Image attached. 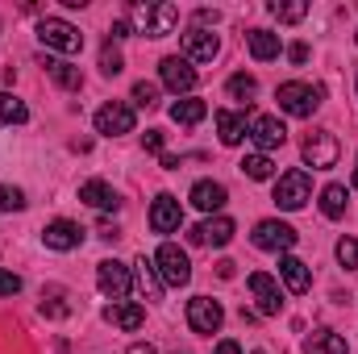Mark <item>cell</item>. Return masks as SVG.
<instances>
[{
  "label": "cell",
  "mask_w": 358,
  "mask_h": 354,
  "mask_svg": "<svg viewBox=\"0 0 358 354\" xmlns=\"http://www.w3.org/2000/svg\"><path fill=\"white\" fill-rule=\"evenodd\" d=\"M129 21H134L146 38H167V34H176V25H179V8L167 4V0H159V4L134 0V4H129Z\"/></svg>",
  "instance_id": "cell-1"
},
{
  "label": "cell",
  "mask_w": 358,
  "mask_h": 354,
  "mask_svg": "<svg viewBox=\"0 0 358 354\" xmlns=\"http://www.w3.org/2000/svg\"><path fill=\"white\" fill-rule=\"evenodd\" d=\"M283 213H296V208H304L308 200H313V179L304 167H292V171H283V176L275 179V196H271Z\"/></svg>",
  "instance_id": "cell-2"
},
{
  "label": "cell",
  "mask_w": 358,
  "mask_h": 354,
  "mask_svg": "<svg viewBox=\"0 0 358 354\" xmlns=\"http://www.w3.org/2000/svg\"><path fill=\"white\" fill-rule=\"evenodd\" d=\"M38 42H42L46 50H59V55H80L84 34H80L71 21H63V17H42V21H38Z\"/></svg>",
  "instance_id": "cell-3"
},
{
  "label": "cell",
  "mask_w": 358,
  "mask_h": 354,
  "mask_svg": "<svg viewBox=\"0 0 358 354\" xmlns=\"http://www.w3.org/2000/svg\"><path fill=\"white\" fill-rule=\"evenodd\" d=\"M321 96H325V92L317 88V84H300V80L279 84V92H275V100H279V108H283L287 117H313V113L321 108Z\"/></svg>",
  "instance_id": "cell-4"
},
{
  "label": "cell",
  "mask_w": 358,
  "mask_h": 354,
  "mask_svg": "<svg viewBox=\"0 0 358 354\" xmlns=\"http://www.w3.org/2000/svg\"><path fill=\"white\" fill-rule=\"evenodd\" d=\"M338 134L334 129H313L308 138H304V146H300V155H304V163L313 167V171H325V167H334L338 163Z\"/></svg>",
  "instance_id": "cell-5"
},
{
  "label": "cell",
  "mask_w": 358,
  "mask_h": 354,
  "mask_svg": "<svg viewBox=\"0 0 358 354\" xmlns=\"http://www.w3.org/2000/svg\"><path fill=\"white\" fill-rule=\"evenodd\" d=\"M134 125H138V117H134V108L125 100H108V104L96 108V134H104V138L134 134Z\"/></svg>",
  "instance_id": "cell-6"
},
{
  "label": "cell",
  "mask_w": 358,
  "mask_h": 354,
  "mask_svg": "<svg viewBox=\"0 0 358 354\" xmlns=\"http://www.w3.org/2000/svg\"><path fill=\"white\" fill-rule=\"evenodd\" d=\"M96 283H100V292H104L113 304H121V300L129 296V288H134V271L125 263H117V259H104V263L96 267Z\"/></svg>",
  "instance_id": "cell-7"
},
{
  "label": "cell",
  "mask_w": 358,
  "mask_h": 354,
  "mask_svg": "<svg viewBox=\"0 0 358 354\" xmlns=\"http://www.w3.org/2000/svg\"><path fill=\"white\" fill-rule=\"evenodd\" d=\"M155 267H159V279L171 283V288H183V283L192 279V263H187V255L179 250L176 242H163V246H159Z\"/></svg>",
  "instance_id": "cell-8"
},
{
  "label": "cell",
  "mask_w": 358,
  "mask_h": 354,
  "mask_svg": "<svg viewBox=\"0 0 358 354\" xmlns=\"http://www.w3.org/2000/svg\"><path fill=\"white\" fill-rule=\"evenodd\" d=\"M187 325L196 334H217L225 325V309L213 300V296H192L187 300Z\"/></svg>",
  "instance_id": "cell-9"
},
{
  "label": "cell",
  "mask_w": 358,
  "mask_h": 354,
  "mask_svg": "<svg viewBox=\"0 0 358 354\" xmlns=\"http://www.w3.org/2000/svg\"><path fill=\"white\" fill-rule=\"evenodd\" d=\"M250 238H255L259 250H275V255H287V250L296 246V229H292L287 221H275V217H271V221H259Z\"/></svg>",
  "instance_id": "cell-10"
},
{
  "label": "cell",
  "mask_w": 358,
  "mask_h": 354,
  "mask_svg": "<svg viewBox=\"0 0 358 354\" xmlns=\"http://www.w3.org/2000/svg\"><path fill=\"white\" fill-rule=\"evenodd\" d=\"M217 55H221V38H217L213 29L192 25V29L183 34V59H187V63H213Z\"/></svg>",
  "instance_id": "cell-11"
},
{
  "label": "cell",
  "mask_w": 358,
  "mask_h": 354,
  "mask_svg": "<svg viewBox=\"0 0 358 354\" xmlns=\"http://www.w3.org/2000/svg\"><path fill=\"white\" fill-rule=\"evenodd\" d=\"M159 80L167 84V88L176 92V96H187V92L196 88V67L187 63V59H179V55H167L163 63H159Z\"/></svg>",
  "instance_id": "cell-12"
},
{
  "label": "cell",
  "mask_w": 358,
  "mask_h": 354,
  "mask_svg": "<svg viewBox=\"0 0 358 354\" xmlns=\"http://www.w3.org/2000/svg\"><path fill=\"white\" fill-rule=\"evenodd\" d=\"M246 138L259 146V155H271L275 146H283V142H287V129H283V121H279V117H250Z\"/></svg>",
  "instance_id": "cell-13"
},
{
  "label": "cell",
  "mask_w": 358,
  "mask_h": 354,
  "mask_svg": "<svg viewBox=\"0 0 358 354\" xmlns=\"http://www.w3.org/2000/svg\"><path fill=\"white\" fill-rule=\"evenodd\" d=\"M250 292H255V304H259L263 317H275L283 309V288H279V279L267 275V271H255L250 275Z\"/></svg>",
  "instance_id": "cell-14"
},
{
  "label": "cell",
  "mask_w": 358,
  "mask_h": 354,
  "mask_svg": "<svg viewBox=\"0 0 358 354\" xmlns=\"http://www.w3.org/2000/svg\"><path fill=\"white\" fill-rule=\"evenodd\" d=\"M179 225H183V208H179V200L171 196V192L155 196V204H150V229H155V234H176Z\"/></svg>",
  "instance_id": "cell-15"
},
{
  "label": "cell",
  "mask_w": 358,
  "mask_h": 354,
  "mask_svg": "<svg viewBox=\"0 0 358 354\" xmlns=\"http://www.w3.org/2000/svg\"><path fill=\"white\" fill-rule=\"evenodd\" d=\"M42 242H46V250H76L80 242H84V229L76 225V221H67V217H59V221H50L46 229H42Z\"/></svg>",
  "instance_id": "cell-16"
},
{
  "label": "cell",
  "mask_w": 358,
  "mask_h": 354,
  "mask_svg": "<svg viewBox=\"0 0 358 354\" xmlns=\"http://www.w3.org/2000/svg\"><path fill=\"white\" fill-rule=\"evenodd\" d=\"M196 246H229V238H234V221L229 217H208V221H200L192 234H187Z\"/></svg>",
  "instance_id": "cell-17"
},
{
  "label": "cell",
  "mask_w": 358,
  "mask_h": 354,
  "mask_svg": "<svg viewBox=\"0 0 358 354\" xmlns=\"http://www.w3.org/2000/svg\"><path fill=\"white\" fill-rule=\"evenodd\" d=\"M279 279H283V288L292 296H304L313 288V271H308V263H300L296 255H283L279 259Z\"/></svg>",
  "instance_id": "cell-18"
},
{
  "label": "cell",
  "mask_w": 358,
  "mask_h": 354,
  "mask_svg": "<svg viewBox=\"0 0 358 354\" xmlns=\"http://www.w3.org/2000/svg\"><path fill=\"white\" fill-rule=\"evenodd\" d=\"M104 321L117 325V330H125V334H134V330L146 325V309L134 304V300H121V304H108V309H104Z\"/></svg>",
  "instance_id": "cell-19"
},
{
  "label": "cell",
  "mask_w": 358,
  "mask_h": 354,
  "mask_svg": "<svg viewBox=\"0 0 358 354\" xmlns=\"http://www.w3.org/2000/svg\"><path fill=\"white\" fill-rule=\"evenodd\" d=\"M225 200H229V192H225V183H217V179H200V183L192 187V204H196L200 213H221Z\"/></svg>",
  "instance_id": "cell-20"
},
{
  "label": "cell",
  "mask_w": 358,
  "mask_h": 354,
  "mask_svg": "<svg viewBox=\"0 0 358 354\" xmlns=\"http://www.w3.org/2000/svg\"><path fill=\"white\" fill-rule=\"evenodd\" d=\"M80 200L92 204V208H100V213H117V208H121V196H117L104 179H88V183H80Z\"/></svg>",
  "instance_id": "cell-21"
},
{
  "label": "cell",
  "mask_w": 358,
  "mask_h": 354,
  "mask_svg": "<svg viewBox=\"0 0 358 354\" xmlns=\"http://www.w3.org/2000/svg\"><path fill=\"white\" fill-rule=\"evenodd\" d=\"M246 129H250L246 113H234V108H221V113H217V134H221V146H242Z\"/></svg>",
  "instance_id": "cell-22"
},
{
  "label": "cell",
  "mask_w": 358,
  "mask_h": 354,
  "mask_svg": "<svg viewBox=\"0 0 358 354\" xmlns=\"http://www.w3.org/2000/svg\"><path fill=\"white\" fill-rule=\"evenodd\" d=\"M246 46H250V55L259 59V63H271V59H279V34H271V29H250L246 34Z\"/></svg>",
  "instance_id": "cell-23"
},
{
  "label": "cell",
  "mask_w": 358,
  "mask_h": 354,
  "mask_svg": "<svg viewBox=\"0 0 358 354\" xmlns=\"http://www.w3.org/2000/svg\"><path fill=\"white\" fill-rule=\"evenodd\" d=\"M304 354H350V346H346L342 334H334V330H317V334H308Z\"/></svg>",
  "instance_id": "cell-24"
},
{
  "label": "cell",
  "mask_w": 358,
  "mask_h": 354,
  "mask_svg": "<svg viewBox=\"0 0 358 354\" xmlns=\"http://www.w3.org/2000/svg\"><path fill=\"white\" fill-rule=\"evenodd\" d=\"M204 117H208V104L196 100V96H179L176 104H171V121L176 125H200Z\"/></svg>",
  "instance_id": "cell-25"
},
{
  "label": "cell",
  "mask_w": 358,
  "mask_h": 354,
  "mask_svg": "<svg viewBox=\"0 0 358 354\" xmlns=\"http://www.w3.org/2000/svg\"><path fill=\"white\" fill-rule=\"evenodd\" d=\"M134 267H138V288H142V296H146V300H159L167 283L159 279V267H155V259H146V255H142Z\"/></svg>",
  "instance_id": "cell-26"
},
{
  "label": "cell",
  "mask_w": 358,
  "mask_h": 354,
  "mask_svg": "<svg viewBox=\"0 0 358 354\" xmlns=\"http://www.w3.org/2000/svg\"><path fill=\"white\" fill-rule=\"evenodd\" d=\"M46 71H50V80H55L59 88H67V92H80V88H84V76H80V67H71V63L46 59Z\"/></svg>",
  "instance_id": "cell-27"
},
{
  "label": "cell",
  "mask_w": 358,
  "mask_h": 354,
  "mask_svg": "<svg viewBox=\"0 0 358 354\" xmlns=\"http://www.w3.org/2000/svg\"><path fill=\"white\" fill-rule=\"evenodd\" d=\"M321 213H325L329 221H338V217L346 213V187H342V183L321 187Z\"/></svg>",
  "instance_id": "cell-28"
},
{
  "label": "cell",
  "mask_w": 358,
  "mask_h": 354,
  "mask_svg": "<svg viewBox=\"0 0 358 354\" xmlns=\"http://www.w3.org/2000/svg\"><path fill=\"white\" fill-rule=\"evenodd\" d=\"M267 8H271V17H279V21H287V25L308 17V4H304V0H271Z\"/></svg>",
  "instance_id": "cell-29"
},
{
  "label": "cell",
  "mask_w": 358,
  "mask_h": 354,
  "mask_svg": "<svg viewBox=\"0 0 358 354\" xmlns=\"http://www.w3.org/2000/svg\"><path fill=\"white\" fill-rule=\"evenodd\" d=\"M242 171H246V179H259V183H263V179L275 176V163H271V155H259V150H255V155L242 159Z\"/></svg>",
  "instance_id": "cell-30"
},
{
  "label": "cell",
  "mask_w": 358,
  "mask_h": 354,
  "mask_svg": "<svg viewBox=\"0 0 358 354\" xmlns=\"http://www.w3.org/2000/svg\"><path fill=\"white\" fill-rule=\"evenodd\" d=\"M29 117V108L17 100V96H8V92H0V125H21Z\"/></svg>",
  "instance_id": "cell-31"
},
{
  "label": "cell",
  "mask_w": 358,
  "mask_h": 354,
  "mask_svg": "<svg viewBox=\"0 0 358 354\" xmlns=\"http://www.w3.org/2000/svg\"><path fill=\"white\" fill-rule=\"evenodd\" d=\"M225 92H229L234 100H250V96L259 92V80H255V76H246V71H238V76H229Z\"/></svg>",
  "instance_id": "cell-32"
},
{
  "label": "cell",
  "mask_w": 358,
  "mask_h": 354,
  "mask_svg": "<svg viewBox=\"0 0 358 354\" xmlns=\"http://www.w3.org/2000/svg\"><path fill=\"white\" fill-rule=\"evenodd\" d=\"M100 71L113 80V76H121L125 71V59H121V50L113 46V42H104V50H100Z\"/></svg>",
  "instance_id": "cell-33"
},
{
  "label": "cell",
  "mask_w": 358,
  "mask_h": 354,
  "mask_svg": "<svg viewBox=\"0 0 358 354\" xmlns=\"http://www.w3.org/2000/svg\"><path fill=\"white\" fill-rule=\"evenodd\" d=\"M0 208H4V213H21V208H25V192L0 183Z\"/></svg>",
  "instance_id": "cell-34"
},
{
  "label": "cell",
  "mask_w": 358,
  "mask_h": 354,
  "mask_svg": "<svg viewBox=\"0 0 358 354\" xmlns=\"http://www.w3.org/2000/svg\"><path fill=\"white\" fill-rule=\"evenodd\" d=\"M338 263L346 271H358V242L355 238H338Z\"/></svg>",
  "instance_id": "cell-35"
},
{
  "label": "cell",
  "mask_w": 358,
  "mask_h": 354,
  "mask_svg": "<svg viewBox=\"0 0 358 354\" xmlns=\"http://www.w3.org/2000/svg\"><path fill=\"white\" fill-rule=\"evenodd\" d=\"M134 104H138V108H155V104H159V88H155V84H146V80H142V84H134Z\"/></svg>",
  "instance_id": "cell-36"
},
{
  "label": "cell",
  "mask_w": 358,
  "mask_h": 354,
  "mask_svg": "<svg viewBox=\"0 0 358 354\" xmlns=\"http://www.w3.org/2000/svg\"><path fill=\"white\" fill-rule=\"evenodd\" d=\"M17 292H21V275H13V271L0 267V296H17Z\"/></svg>",
  "instance_id": "cell-37"
},
{
  "label": "cell",
  "mask_w": 358,
  "mask_h": 354,
  "mask_svg": "<svg viewBox=\"0 0 358 354\" xmlns=\"http://www.w3.org/2000/svg\"><path fill=\"white\" fill-rule=\"evenodd\" d=\"M163 142H167L163 129H146V138H142V146H146L150 155H163Z\"/></svg>",
  "instance_id": "cell-38"
},
{
  "label": "cell",
  "mask_w": 358,
  "mask_h": 354,
  "mask_svg": "<svg viewBox=\"0 0 358 354\" xmlns=\"http://www.w3.org/2000/svg\"><path fill=\"white\" fill-rule=\"evenodd\" d=\"M287 59H292V63H308V46H304V42H292V46H287Z\"/></svg>",
  "instance_id": "cell-39"
},
{
  "label": "cell",
  "mask_w": 358,
  "mask_h": 354,
  "mask_svg": "<svg viewBox=\"0 0 358 354\" xmlns=\"http://www.w3.org/2000/svg\"><path fill=\"white\" fill-rule=\"evenodd\" d=\"M196 21H200V29H204V25H217V21H221V13H217V8H200V13H196Z\"/></svg>",
  "instance_id": "cell-40"
},
{
  "label": "cell",
  "mask_w": 358,
  "mask_h": 354,
  "mask_svg": "<svg viewBox=\"0 0 358 354\" xmlns=\"http://www.w3.org/2000/svg\"><path fill=\"white\" fill-rule=\"evenodd\" d=\"M113 42H121V38H129V17H121V21H113Z\"/></svg>",
  "instance_id": "cell-41"
},
{
  "label": "cell",
  "mask_w": 358,
  "mask_h": 354,
  "mask_svg": "<svg viewBox=\"0 0 358 354\" xmlns=\"http://www.w3.org/2000/svg\"><path fill=\"white\" fill-rule=\"evenodd\" d=\"M234 271H238V263H229V259L217 263V275H221V279H234Z\"/></svg>",
  "instance_id": "cell-42"
},
{
  "label": "cell",
  "mask_w": 358,
  "mask_h": 354,
  "mask_svg": "<svg viewBox=\"0 0 358 354\" xmlns=\"http://www.w3.org/2000/svg\"><path fill=\"white\" fill-rule=\"evenodd\" d=\"M217 354H242L238 342H217Z\"/></svg>",
  "instance_id": "cell-43"
},
{
  "label": "cell",
  "mask_w": 358,
  "mask_h": 354,
  "mask_svg": "<svg viewBox=\"0 0 358 354\" xmlns=\"http://www.w3.org/2000/svg\"><path fill=\"white\" fill-rule=\"evenodd\" d=\"M129 354H159V351H155L150 342H134V346H129Z\"/></svg>",
  "instance_id": "cell-44"
},
{
  "label": "cell",
  "mask_w": 358,
  "mask_h": 354,
  "mask_svg": "<svg viewBox=\"0 0 358 354\" xmlns=\"http://www.w3.org/2000/svg\"><path fill=\"white\" fill-rule=\"evenodd\" d=\"M355 192H358V167H355Z\"/></svg>",
  "instance_id": "cell-45"
},
{
  "label": "cell",
  "mask_w": 358,
  "mask_h": 354,
  "mask_svg": "<svg viewBox=\"0 0 358 354\" xmlns=\"http://www.w3.org/2000/svg\"><path fill=\"white\" fill-rule=\"evenodd\" d=\"M355 88H358V80H355Z\"/></svg>",
  "instance_id": "cell-46"
},
{
  "label": "cell",
  "mask_w": 358,
  "mask_h": 354,
  "mask_svg": "<svg viewBox=\"0 0 358 354\" xmlns=\"http://www.w3.org/2000/svg\"><path fill=\"white\" fill-rule=\"evenodd\" d=\"M255 354H263V351H255Z\"/></svg>",
  "instance_id": "cell-47"
}]
</instances>
